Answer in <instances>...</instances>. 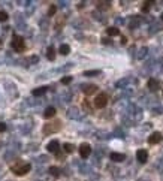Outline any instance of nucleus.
<instances>
[{
  "mask_svg": "<svg viewBox=\"0 0 163 181\" xmlns=\"http://www.w3.org/2000/svg\"><path fill=\"white\" fill-rule=\"evenodd\" d=\"M109 6H111V2H99L97 3L99 9H109Z\"/></svg>",
  "mask_w": 163,
  "mask_h": 181,
  "instance_id": "obj_17",
  "label": "nucleus"
},
{
  "mask_svg": "<svg viewBox=\"0 0 163 181\" xmlns=\"http://www.w3.org/2000/svg\"><path fill=\"white\" fill-rule=\"evenodd\" d=\"M102 41H103V44H111V41H109V39H102Z\"/></svg>",
  "mask_w": 163,
  "mask_h": 181,
  "instance_id": "obj_27",
  "label": "nucleus"
},
{
  "mask_svg": "<svg viewBox=\"0 0 163 181\" xmlns=\"http://www.w3.org/2000/svg\"><path fill=\"white\" fill-rule=\"evenodd\" d=\"M162 139H163V136L160 132H154V133H151V135L148 136V144L154 145V144H159Z\"/></svg>",
  "mask_w": 163,
  "mask_h": 181,
  "instance_id": "obj_6",
  "label": "nucleus"
},
{
  "mask_svg": "<svg viewBox=\"0 0 163 181\" xmlns=\"http://www.w3.org/2000/svg\"><path fill=\"white\" fill-rule=\"evenodd\" d=\"M61 129V123L60 121H54V123H49V124H45L43 126V135H49V133H55Z\"/></svg>",
  "mask_w": 163,
  "mask_h": 181,
  "instance_id": "obj_3",
  "label": "nucleus"
},
{
  "mask_svg": "<svg viewBox=\"0 0 163 181\" xmlns=\"http://www.w3.org/2000/svg\"><path fill=\"white\" fill-rule=\"evenodd\" d=\"M54 115H55V108H52V106L46 108L45 112H43V117H45V118H52Z\"/></svg>",
  "mask_w": 163,
  "mask_h": 181,
  "instance_id": "obj_11",
  "label": "nucleus"
},
{
  "mask_svg": "<svg viewBox=\"0 0 163 181\" xmlns=\"http://www.w3.org/2000/svg\"><path fill=\"white\" fill-rule=\"evenodd\" d=\"M55 11H57V8H55V6L52 5V6L49 8V11H48V15H49V17H52V15L55 14Z\"/></svg>",
  "mask_w": 163,
  "mask_h": 181,
  "instance_id": "obj_23",
  "label": "nucleus"
},
{
  "mask_svg": "<svg viewBox=\"0 0 163 181\" xmlns=\"http://www.w3.org/2000/svg\"><path fill=\"white\" fill-rule=\"evenodd\" d=\"M2 45H3V42H2V41H0V46H2Z\"/></svg>",
  "mask_w": 163,
  "mask_h": 181,
  "instance_id": "obj_28",
  "label": "nucleus"
},
{
  "mask_svg": "<svg viewBox=\"0 0 163 181\" xmlns=\"http://www.w3.org/2000/svg\"><path fill=\"white\" fill-rule=\"evenodd\" d=\"M46 57H48V60H54L55 58V49H54V46H48V49H46Z\"/></svg>",
  "mask_w": 163,
  "mask_h": 181,
  "instance_id": "obj_13",
  "label": "nucleus"
},
{
  "mask_svg": "<svg viewBox=\"0 0 163 181\" xmlns=\"http://www.w3.org/2000/svg\"><path fill=\"white\" fill-rule=\"evenodd\" d=\"M106 103H108V94L106 93H100V94L96 96V99H94V106L96 108H99V109L105 108Z\"/></svg>",
  "mask_w": 163,
  "mask_h": 181,
  "instance_id": "obj_4",
  "label": "nucleus"
},
{
  "mask_svg": "<svg viewBox=\"0 0 163 181\" xmlns=\"http://www.w3.org/2000/svg\"><path fill=\"white\" fill-rule=\"evenodd\" d=\"M136 159H138L141 163H145V162L148 160V153H147V150H138V151H136Z\"/></svg>",
  "mask_w": 163,
  "mask_h": 181,
  "instance_id": "obj_8",
  "label": "nucleus"
},
{
  "mask_svg": "<svg viewBox=\"0 0 163 181\" xmlns=\"http://www.w3.org/2000/svg\"><path fill=\"white\" fill-rule=\"evenodd\" d=\"M49 174H51L52 177H58V175H60V169H58L57 166H51V168H49Z\"/></svg>",
  "mask_w": 163,
  "mask_h": 181,
  "instance_id": "obj_18",
  "label": "nucleus"
},
{
  "mask_svg": "<svg viewBox=\"0 0 163 181\" xmlns=\"http://www.w3.org/2000/svg\"><path fill=\"white\" fill-rule=\"evenodd\" d=\"M58 52H60L61 55H67V54L71 52V46L63 44V45H60V48H58Z\"/></svg>",
  "mask_w": 163,
  "mask_h": 181,
  "instance_id": "obj_14",
  "label": "nucleus"
},
{
  "mask_svg": "<svg viewBox=\"0 0 163 181\" xmlns=\"http://www.w3.org/2000/svg\"><path fill=\"white\" fill-rule=\"evenodd\" d=\"M30 169H32V165L24 163V162H21V160H18L15 165H12V166H11V171H12L15 175H18V177L29 174V172H30Z\"/></svg>",
  "mask_w": 163,
  "mask_h": 181,
  "instance_id": "obj_1",
  "label": "nucleus"
},
{
  "mask_svg": "<svg viewBox=\"0 0 163 181\" xmlns=\"http://www.w3.org/2000/svg\"><path fill=\"white\" fill-rule=\"evenodd\" d=\"M147 87H148L151 91H157L159 87H160V83H159L157 80H154V78H150L148 83H147Z\"/></svg>",
  "mask_w": 163,
  "mask_h": 181,
  "instance_id": "obj_9",
  "label": "nucleus"
},
{
  "mask_svg": "<svg viewBox=\"0 0 163 181\" xmlns=\"http://www.w3.org/2000/svg\"><path fill=\"white\" fill-rule=\"evenodd\" d=\"M82 91H84V94H85V96H90V94H93V93H96V91H97V86H94V84L84 86V87H82Z\"/></svg>",
  "mask_w": 163,
  "mask_h": 181,
  "instance_id": "obj_10",
  "label": "nucleus"
},
{
  "mask_svg": "<svg viewBox=\"0 0 163 181\" xmlns=\"http://www.w3.org/2000/svg\"><path fill=\"white\" fill-rule=\"evenodd\" d=\"M121 44H123V45H126V44H127V39H126L124 36L121 38Z\"/></svg>",
  "mask_w": 163,
  "mask_h": 181,
  "instance_id": "obj_26",
  "label": "nucleus"
},
{
  "mask_svg": "<svg viewBox=\"0 0 163 181\" xmlns=\"http://www.w3.org/2000/svg\"><path fill=\"white\" fill-rule=\"evenodd\" d=\"M162 20H163V14H162Z\"/></svg>",
  "mask_w": 163,
  "mask_h": 181,
  "instance_id": "obj_29",
  "label": "nucleus"
},
{
  "mask_svg": "<svg viewBox=\"0 0 163 181\" xmlns=\"http://www.w3.org/2000/svg\"><path fill=\"white\" fill-rule=\"evenodd\" d=\"M106 33H108L109 36H118V35H120V30H118L117 27H109V29H106Z\"/></svg>",
  "mask_w": 163,
  "mask_h": 181,
  "instance_id": "obj_16",
  "label": "nucleus"
},
{
  "mask_svg": "<svg viewBox=\"0 0 163 181\" xmlns=\"http://www.w3.org/2000/svg\"><path fill=\"white\" fill-rule=\"evenodd\" d=\"M72 81V76H64V78H61V84H69Z\"/></svg>",
  "mask_w": 163,
  "mask_h": 181,
  "instance_id": "obj_24",
  "label": "nucleus"
},
{
  "mask_svg": "<svg viewBox=\"0 0 163 181\" xmlns=\"http://www.w3.org/2000/svg\"><path fill=\"white\" fill-rule=\"evenodd\" d=\"M58 148H60V144H58V141H51V142H48V145H46V151L48 153H57L58 151Z\"/></svg>",
  "mask_w": 163,
  "mask_h": 181,
  "instance_id": "obj_7",
  "label": "nucleus"
},
{
  "mask_svg": "<svg viewBox=\"0 0 163 181\" xmlns=\"http://www.w3.org/2000/svg\"><path fill=\"white\" fill-rule=\"evenodd\" d=\"M153 2H145L144 3V6H142V12H147L148 9H150V5H151Z\"/></svg>",
  "mask_w": 163,
  "mask_h": 181,
  "instance_id": "obj_21",
  "label": "nucleus"
},
{
  "mask_svg": "<svg viewBox=\"0 0 163 181\" xmlns=\"http://www.w3.org/2000/svg\"><path fill=\"white\" fill-rule=\"evenodd\" d=\"M8 20V14L5 11H0V21H6Z\"/></svg>",
  "mask_w": 163,
  "mask_h": 181,
  "instance_id": "obj_22",
  "label": "nucleus"
},
{
  "mask_svg": "<svg viewBox=\"0 0 163 181\" xmlns=\"http://www.w3.org/2000/svg\"><path fill=\"white\" fill-rule=\"evenodd\" d=\"M11 45H12V48H14V51H17V52H24V49H26V41H24L23 36H20V35H14V36H12V42H11Z\"/></svg>",
  "mask_w": 163,
  "mask_h": 181,
  "instance_id": "obj_2",
  "label": "nucleus"
},
{
  "mask_svg": "<svg viewBox=\"0 0 163 181\" xmlns=\"http://www.w3.org/2000/svg\"><path fill=\"white\" fill-rule=\"evenodd\" d=\"M5 130H6V124H5V123H0V133L5 132Z\"/></svg>",
  "mask_w": 163,
  "mask_h": 181,
  "instance_id": "obj_25",
  "label": "nucleus"
},
{
  "mask_svg": "<svg viewBox=\"0 0 163 181\" xmlns=\"http://www.w3.org/2000/svg\"><path fill=\"white\" fill-rule=\"evenodd\" d=\"M48 90V87H39V89H35V90L32 91V94L33 96H42V94H45Z\"/></svg>",
  "mask_w": 163,
  "mask_h": 181,
  "instance_id": "obj_15",
  "label": "nucleus"
},
{
  "mask_svg": "<svg viewBox=\"0 0 163 181\" xmlns=\"http://www.w3.org/2000/svg\"><path fill=\"white\" fill-rule=\"evenodd\" d=\"M90 154H91V147H90V144L82 142L81 145H80V156H81L82 159H87Z\"/></svg>",
  "mask_w": 163,
  "mask_h": 181,
  "instance_id": "obj_5",
  "label": "nucleus"
},
{
  "mask_svg": "<svg viewBox=\"0 0 163 181\" xmlns=\"http://www.w3.org/2000/svg\"><path fill=\"white\" fill-rule=\"evenodd\" d=\"M63 148H64L66 153H74V150H75V147H74L72 144H69V142H66V144L63 145Z\"/></svg>",
  "mask_w": 163,
  "mask_h": 181,
  "instance_id": "obj_19",
  "label": "nucleus"
},
{
  "mask_svg": "<svg viewBox=\"0 0 163 181\" xmlns=\"http://www.w3.org/2000/svg\"><path fill=\"white\" fill-rule=\"evenodd\" d=\"M124 159H126V156L121 153H111V160H114V162H123Z\"/></svg>",
  "mask_w": 163,
  "mask_h": 181,
  "instance_id": "obj_12",
  "label": "nucleus"
},
{
  "mask_svg": "<svg viewBox=\"0 0 163 181\" xmlns=\"http://www.w3.org/2000/svg\"><path fill=\"white\" fill-rule=\"evenodd\" d=\"M99 73H100L99 70H87V72H84L85 76H90V75H99Z\"/></svg>",
  "mask_w": 163,
  "mask_h": 181,
  "instance_id": "obj_20",
  "label": "nucleus"
}]
</instances>
